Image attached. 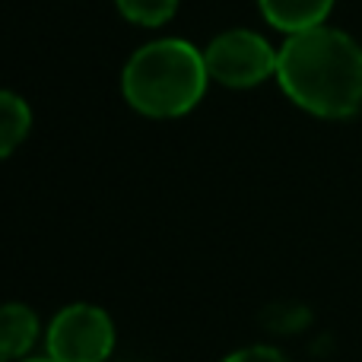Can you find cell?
I'll return each mask as SVG.
<instances>
[{
	"label": "cell",
	"instance_id": "ba28073f",
	"mask_svg": "<svg viewBox=\"0 0 362 362\" xmlns=\"http://www.w3.org/2000/svg\"><path fill=\"white\" fill-rule=\"evenodd\" d=\"M115 4L137 25H163L178 10V0H115Z\"/></svg>",
	"mask_w": 362,
	"mask_h": 362
},
{
	"label": "cell",
	"instance_id": "8992f818",
	"mask_svg": "<svg viewBox=\"0 0 362 362\" xmlns=\"http://www.w3.org/2000/svg\"><path fill=\"white\" fill-rule=\"evenodd\" d=\"M38 340V315L23 302L0 305V362H13Z\"/></svg>",
	"mask_w": 362,
	"mask_h": 362
},
{
	"label": "cell",
	"instance_id": "277c9868",
	"mask_svg": "<svg viewBox=\"0 0 362 362\" xmlns=\"http://www.w3.org/2000/svg\"><path fill=\"white\" fill-rule=\"evenodd\" d=\"M45 344L54 362H105L115 350V325L105 308L76 302L51 318Z\"/></svg>",
	"mask_w": 362,
	"mask_h": 362
},
{
	"label": "cell",
	"instance_id": "5b68a950",
	"mask_svg": "<svg viewBox=\"0 0 362 362\" xmlns=\"http://www.w3.org/2000/svg\"><path fill=\"white\" fill-rule=\"evenodd\" d=\"M257 4H261L264 19L286 35L325 25L334 10V0H257Z\"/></svg>",
	"mask_w": 362,
	"mask_h": 362
},
{
	"label": "cell",
	"instance_id": "7a4b0ae2",
	"mask_svg": "<svg viewBox=\"0 0 362 362\" xmlns=\"http://www.w3.org/2000/svg\"><path fill=\"white\" fill-rule=\"evenodd\" d=\"M204 51L181 38H159L131 54L121 74V89L134 112L146 118L187 115L206 93Z\"/></svg>",
	"mask_w": 362,
	"mask_h": 362
},
{
	"label": "cell",
	"instance_id": "52a82bcc",
	"mask_svg": "<svg viewBox=\"0 0 362 362\" xmlns=\"http://www.w3.org/2000/svg\"><path fill=\"white\" fill-rule=\"evenodd\" d=\"M32 127V112L23 95L0 89V159H6L25 137Z\"/></svg>",
	"mask_w": 362,
	"mask_h": 362
},
{
	"label": "cell",
	"instance_id": "3957f363",
	"mask_svg": "<svg viewBox=\"0 0 362 362\" xmlns=\"http://www.w3.org/2000/svg\"><path fill=\"white\" fill-rule=\"evenodd\" d=\"M276 57H280V48H274L264 35L248 29L223 32L204 51L210 80L232 89H248L276 76Z\"/></svg>",
	"mask_w": 362,
	"mask_h": 362
},
{
	"label": "cell",
	"instance_id": "9c48e42d",
	"mask_svg": "<svg viewBox=\"0 0 362 362\" xmlns=\"http://www.w3.org/2000/svg\"><path fill=\"white\" fill-rule=\"evenodd\" d=\"M223 362H289V359L274 346H245V350H235L232 356H226Z\"/></svg>",
	"mask_w": 362,
	"mask_h": 362
},
{
	"label": "cell",
	"instance_id": "30bf717a",
	"mask_svg": "<svg viewBox=\"0 0 362 362\" xmlns=\"http://www.w3.org/2000/svg\"><path fill=\"white\" fill-rule=\"evenodd\" d=\"M25 362H54L51 356H42V359H25Z\"/></svg>",
	"mask_w": 362,
	"mask_h": 362
},
{
	"label": "cell",
	"instance_id": "6da1fadb",
	"mask_svg": "<svg viewBox=\"0 0 362 362\" xmlns=\"http://www.w3.org/2000/svg\"><path fill=\"white\" fill-rule=\"evenodd\" d=\"M276 80L302 112L327 121L353 118L362 108V45L331 25L286 35Z\"/></svg>",
	"mask_w": 362,
	"mask_h": 362
}]
</instances>
